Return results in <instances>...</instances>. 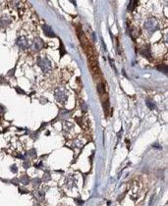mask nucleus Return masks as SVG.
<instances>
[{
	"label": "nucleus",
	"instance_id": "nucleus-1",
	"mask_svg": "<svg viewBox=\"0 0 168 206\" xmlns=\"http://www.w3.org/2000/svg\"><path fill=\"white\" fill-rule=\"evenodd\" d=\"M43 29H44V34H45V35H47V36H49V37L54 36V34H53V31H51V29H50L48 26H45Z\"/></svg>",
	"mask_w": 168,
	"mask_h": 206
}]
</instances>
